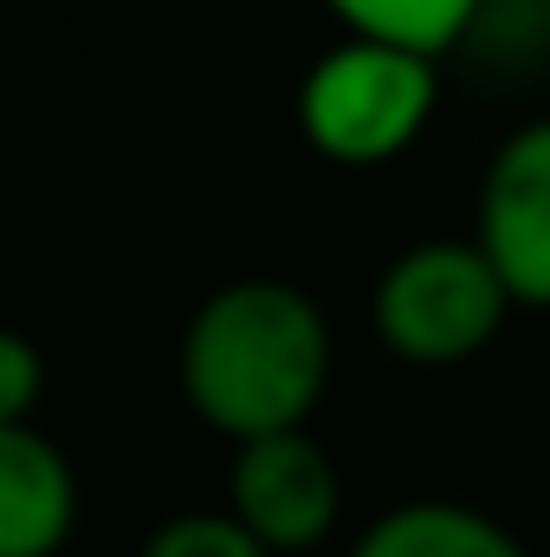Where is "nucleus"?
Returning a JSON list of instances; mask_svg holds the SVG:
<instances>
[{
	"label": "nucleus",
	"mask_w": 550,
	"mask_h": 557,
	"mask_svg": "<svg viewBox=\"0 0 550 557\" xmlns=\"http://www.w3.org/2000/svg\"><path fill=\"white\" fill-rule=\"evenodd\" d=\"M330 324L317 298L291 278H227L214 285L175 344V383L201 428L240 441H266L304 428L330 389Z\"/></svg>",
	"instance_id": "f257e3e1"
},
{
	"label": "nucleus",
	"mask_w": 550,
	"mask_h": 557,
	"mask_svg": "<svg viewBox=\"0 0 550 557\" xmlns=\"http://www.w3.org/2000/svg\"><path fill=\"white\" fill-rule=\"evenodd\" d=\"M434 104H440L434 59L376 46V39H350V33L304 65L298 98H291L304 143L337 169L396 162L434 124Z\"/></svg>",
	"instance_id": "f03ea898"
},
{
	"label": "nucleus",
	"mask_w": 550,
	"mask_h": 557,
	"mask_svg": "<svg viewBox=\"0 0 550 557\" xmlns=\"http://www.w3.org/2000/svg\"><path fill=\"white\" fill-rule=\"evenodd\" d=\"M512 292L466 240H414L370 285V331L421 370H453L505 331Z\"/></svg>",
	"instance_id": "7ed1b4c3"
},
{
	"label": "nucleus",
	"mask_w": 550,
	"mask_h": 557,
	"mask_svg": "<svg viewBox=\"0 0 550 557\" xmlns=\"http://www.w3.org/2000/svg\"><path fill=\"white\" fill-rule=\"evenodd\" d=\"M227 512L273 557H304L337 532L343 467L311 428L240 441L227 460Z\"/></svg>",
	"instance_id": "20e7f679"
},
{
	"label": "nucleus",
	"mask_w": 550,
	"mask_h": 557,
	"mask_svg": "<svg viewBox=\"0 0 550 557\" xmlns=\"http://www.w3.org/2000/svg\"><path fill=\"white\" fill-rule=\"evenodd\" d=\"M473 247L505 278L512 305L550 311V117L518 124L479 169Z\"/></svg>",
	"instance_id": "39448f33"
},
{
	"label": "nucleus",
	"mask_w": 550,
	"mask_h": 557,
	"mask_svg": "<svg viewBox=\"0 0 550 557\" xmlns=\"http://www.w3.org/2000/svg\"><path fill=\"white\" fill-rule=\"evenodd\" d=\"M78 532V467L39 428H0V557H59Z\"/></svg>",
	"instance_id": "423d86ee"
},
{
	"label": "nucleus",
	"mask_w": 550,
	"mask_h": 557,
	"mask_svg": "<svg viewBox=\"0 0 550 557\" xmlns=\"http://www.w3.org/2000/svg\"><path fill=\"white\" fill-rule=\"evenodd\" d=\"M343 557H532L512 525L466 499H402L370 519Z\"/></svg>",
	"instance_id": "0eeeda50"
},
{
	"label": "nucleus",
	"mask_w": 550,
	"mask_h": 557,
	"mask_svg": "<svg viewBox=\"0 0 550 557\" xmlns=\"http://www.w3.org/2000/svg\"><path fill=\"white\" fill-rule=\"evenodd\" d=\"M350 39H376V46H402L421 59H447L473 20L486 13V0H324Z\"/></svg>",
	"instance_id": "6e6552de"
},
{
	"label": "nucleus",
	"mask_w": 550,
	"mask_h": 557,
	"mask_svg": "<svg viewBox=\"0 0 550 557\" xmlns=\"http://www.w3.org/2000/svg\"><path fill=\"white\" fill-rule=\"evenodd\" d=\"M137 557H273L227 506H195V512H168L162 525H149Z\"/></svg>",
	"instance_id": "1a4fd4ad"
},
{
	"label": "nucleus",
	"mask_w": 550,
	"mask_h": 557,
	"mask_svg": "<svg viewBox=\"0 0 550 557\" xmlns=\"http://www.w3.org/2000/svg\"><path fill=\"white\" fill-rule=\"evenodd\" d=\"M39 396H46V357H39V344L26 331L0 324V428L33 421Z\"/></svg>",
	"instance_id": "9d476101"
}]
</instances>
